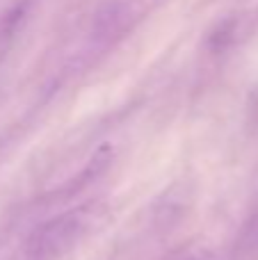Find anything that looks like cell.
I'll list each match as a JSON object with an SVG mask.
<instances>
[{
  "label": "cell",
  "instance_id": "6da1fadb",
  "mask_svg": "<svg viewBox=\"0 0 258 260\" xmlns=\"http://www.w3.org/2000/svg\"><path fill=\"white\" fill-rule=\"evenodd\" d=\"M110 221L105 201H85L57 212L27 233L23 260H62Z\"/></svg>",
  "mask_w": 258,
  "mask_h": 260
},
{
  "label": "cell",
  "instance_id": "7a4b0ae2",
  "mask_svg": "<svg viewBox=\"0 0 258 260\" xmlns=\"http://www.w3.org/2000/svg\"><path fill=\"white\" fill-rule=\"evenodd\" d=\"M167 260H219V258L210 247L190 244V247H185V249H178V251L172 253Z\"/></svg>",
  "mask_w": 258,
  "mask_h": 260
}]
</instances>
